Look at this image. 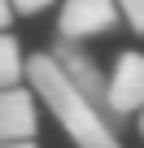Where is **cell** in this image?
Segmentation results:
<instances>
[{"label": "cell", "mask_w": 144, "mask_h": 148, "mask_svg": "<svg viewBox=\"0 0 144 148\" xmlns=\"http://www.w3.org/2000/svg\"><path fill=\"white\" fill-rule=\"evenodd\" d=\"M22 74H26V61H22V48L9 31H0V92L5 87H22Z\"/></svg>", "instance_id": "cell-5"}, {"label": "cell", "mask_w": 144, "mask_h": 148, "mask_svg": "<svg viewBox=\"0 0 144 148\" xmlns=\"http://www.w3.org/2000/svg\"><path fill=\"white\" fill-rule=\"evenodd\" d=\"M52 5V0H13V13H22V18H31V13H44Z\"/></svg>", "instance_id": "cell-7"}, {"label": "cell", "mask_w": 144, "mask_h": 148, "mask_svg": "<svg viewBox=\"0 0 144 148\" xmlns=\"http://www.w3.org/2000/svg\"><path fill=\"white\" fill-rule=\"evenodd\" d=\"M13 22V0H0V31Z\"/></svg>", "instance_id": "cell-8"}, {"label": "cell", "mask_w": 144, "mask_h": 148, "mask_svg": "<svg viewBox=\"0 0 144 148\" xmlns=\"http://www.w3.org/2000/svg\"><path fill=\"white\" fill-rule=\"evenodd\" d=\"M26 79H31V92L61 122V131L74 139V148H127L118 139V122L74 87V79L61 70V61L52 52L26 57Z\"/></svg>", "instance_id": "cell-1"}, {"label": "cell", "mask_w": 144, "mask_h": 148, "mask_svg": "<svg viewBox=\"0 0 144 148\" xmlns=\"http://www.w3.org/2000/svg\"><path fill=\"white\" fill-rule=\"evenodd\" d=\"M122 22L118 0H65L57 13V35L70 44H88L96 35H109Z\"/></svg>", "instance_id": "cell-2"}, {"label": "cell", "mask_w": 144, "mask_h": 148, "mask_svg": "<svg viewBox=\"0 0 144 148\" xmlns=\"http://www.w3.org/2000/svg\"><path fill=\"white\" fill-rule=\"evenodd\" d=\"M0 148H39L35 139H13V144H0Z\"/></svg>", "instance_id": "cell-9"}, {"label": "cell", "mask_w": 144, "mask_h": 148, "mask_svg": "<svg viewBox=\"0 0 144 148\" xmlns=\"http://www.w3.org/2000/svg\"><path fill=\"white\" fill-rule=\"evenodd\" d=\"M39 135V109L26 87H5L0 92V144L13 139H35Z\"/></svg>", "instance_id": "cell-4"}, {"label": "cell", "mask_w": 144, "mask_h": 148, "mask_svg": "<svg viewBox=\"0 0 144 148\" xmlns=\"http://www.w3.org/2000/svg\"><path fill=\"white\" fill-rule=\"evenodd\" d=\"M109 109L118 122L144 113V52H118L109 70Z\"/></svg>", "instance_id": "cell-3"}, {"label": "cell", "mask_w": 144, "mask_h": 148, "mask_svg": "<svg viewBox=\"0 0 144 148\" xmlns=\"http://www.w3.org/2000/svg\"><path fill=\"white\" fill-rule=\"evenodd\" d=\"M118 9H122V18H127V26L144 35V0H118Z\"/></svg>", "instance_id": "cell-6"}, {"label": "cell", "mask_w": 144, "mask_h": 148, "mask_svg": "<svg viewBox=\"0 0 144 148\" xmlns=\"http://www.w3.org/2000/svg\"><path fill=\"white\" fill-rule=\"evenodd\" d=\"M140 135H144V113H140Z\"/></svg>", "instance_id": "cell-10"}]
</instances>
